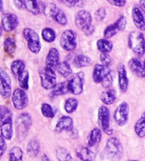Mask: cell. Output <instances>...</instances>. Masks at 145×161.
<instances>
[{"label": "cell", "mask_w": 145, "mask_h": 161, "mask_svg": "<svg viewBox=\"0 0 145 161\" xmlns=\"http://www.w3.org/2000/svg\"><path fill=\"white\" fill-rule=\"evenodd\" d=\"M0 129L1 136L5 140H12L13 134V114L12 111L4 105L0 108Z\"/></svg>", "instance_id": "1"}, {"label": "cell", "mask_w": 145, "mask_h": 161, "mask_svg": "<svg viewBox=\"0 0 145 161\" xmlns=\"http://www.w3.org/2000/svg\"><path fill=\"white\" fill-rule=\"evenodd\" d=\"M104 153L106 158L110 161H119L123 155V147L118 138L111 137L105 143Z\"/></svg>", "instance_id": "2"}, {"label": "cell", "mask_w": 145, "mask_h": 161, "mask_svg": "<svg viewBox=\"0 0 145 161\" xmlns=\"http://www.w3.org/2000/svg\"><path fill=\"white\" fill-rule=\"evenodd\" d=\"M33 124L31 115L27 112L21 113L15 121L16 136L19 140H24L26 137Z\"/></svg>", "instance_id": "3"}, {"label": "cell", "mask_w": 145, "mask_h": 161, "mask_svg": "<svg viewBox=\"0 0 145 161\" xmlns=\"http://www.w3.org/2000/svg\"><path fill=\"white\" fill-rule=\"evenodd\" d=\"M128 46L139 56H143L145 54V38L141 31L130 32L128 36Z\"/></svg>", "instance_id": "4"}, {"label": "cell", "mask_w": 145, "mask_h": 161, "mask_svg": "<svg viewBox=\"0 0 145 161\" xmlns=\"http://www.w3.org/2000/svg\"><path fill=\"white\" fill-rule=\"evenodd\" d=\"M43 14L47 17L52 19L62 26H66L67 24V17L65 13L54 3L46 4L43 9Z\"/></svg>", "instance_id": "5"}, {"label": "cell", "mask_w": 145, "mask_h": 161, "mask_svg": "<svg viewBox=\"0 0 145 161\" xmlns=\"http://www.w3.org/2000/svg\"><path fill=\"white\" fill-rule=\"evenodd\" d=\"M23 35L27 41L29 51L34 54H38L41 50V43L38 34L30 28H26L23 31Z\"/></svg>", "instance_id": "6"}, {"label": "cell", "mask_w": 145, "mask_h": 161, "mask_svg": "<svg viewBox=\"0 0 145 161\" xmlns=\"http://www.w3.org/2000/svg\"><path fill=\"white\" fill-rule=\"evenodd\" d=\"M41 86L46 90H52L57 83V75L55 70L45 67L39 70Z\"/></svg>", "instance_id": "7"}, {"label": "cell", "mask_w": 145, "mask_h": 161, "mask_svg": "<svg viewBox=\"0 0 145 161\" xmlns=\"http://www.w3.org/2000/svg\"><path fill=\"white\" fill-rule=\"evenodd\" d=\"M85 83V75L83 72H79L74 74L68 80V87L69 92L74 95H79L83 90Z\"/></svg>", "instance_id": "8"}, {"label": "cell", "mask_w": 145, "mask_h": 161, "mask_svg": "<svg viewBox=\"0 0 145 161\" xmlns=\"http://www.w3.org/2000/svg\"><path fill=\"white\" fill-rule=\"evenodd\" d=\"M60 46L67 51H72L77 46V36L74 31L65 30L60 36Z\"/></svg>", "instance_id": "9"}, {"label": "cell", "mask_w": 145, "mask_h": 161, "mask_svg": "<svg viewBox=\"0 0 145 161\" xmlns=\"http://www.w3.org/2000/svg\"><path fill=\"white\" fill-rule=\"evenodd\" d=\"M92 21H93V18L91 13L86 10H79L75 15V25L77 29L82 31L83 33L93 26Z\"/></svg>", "instance_id": "10"}, {"label": "cell", "mask_w": 145, "mask_h": 161, "mask_svg": "<svg viewBox=\"0 0 145 161\" xmlns=\"http://www.w3.org/2000/svg\"><path fill=\"white\" fill-rule=\"evenodd\" d=\"M98 121L99 126H101V129L105 134L107 135H111L113 134V130L110 126V110L107 107L101 106L99 107L98 112Z\"/></svg>", "instance_id": "11"}, {"label": "cell", "mask_w": 145, "mask_h": 161, "mask_svg": "<svg viewBox=\"0 0 145 161\" xmlns=\"http://www.w3.org/2000/svg\"><path fill=\"white\" fill-rule=\"evenodd\" d=\"M130 106L126 102H122L114 112L113 117L116 124L119 126H123L127 123L129 119Z\"/></svg>", "instance_id": "12"}, {"label": "cell", "mask_w": 145, "mask_h": 161, "mask_svg": "<svg viewBox=\"0 0 145 161\" xmlns=\"http://www.w3.org/2000/svg\"><path fill=\"white\" fill-rule=\"evenodd\" d=\"M127 26V19L125 16L122 15L117 19L115 22L109 25L105 28L104 32V36L106 39L113 37L118 33L125 30Z\"/></svg>", "instance_id": "13"}, {"label": "cell", "mask_w": 145, "mask_h": 161, "mask_svg": "<svg viewBox=\"0 0 145 161\" xmlns=\"http://www.w3.org/2000/svg\"><path fill=\"white\" fill-rule=\"evenodd\" d=\"M13 106L16 109L22 110L29 104V97L25 90L21 88L15 89L12 95Z\"/></svg>", "instance_id": "14"}, {"label": "cell", "mask_w": 145, "mask_h": 161, "mask_svg": "<svg viewBox=\"0 0 145 161\" xmlns=\"http://www.w3.org/2000/svg\"><path fill=\"white\" fill-rule=\"evenodd\" d=\"M0 94L5 99H9L12 93V81L10 77L3 68L0 69Z\"/></svg>", "instance_id": "15"}, {"label": "cell", "mask_w": 145, "mask_h": 161, "mask_svg": "<svg viewBox=\"0 0 145 161\" xmlns=\"http://www.w3.org/2000/svg\"><path fill=\"white\" fill-rule=\"evenodd\" d=\"M133 24L140 31H145V10L140 5L135 4L132 9Z\"/></svg>", "instance_id": "16"}, {"label": "cell", "mask_w": 145, "mask_h": 161, "mask_svg": "<svg viewBox=\"0 0 145 161\" xmlns=\"http://www.w3.org/2000/svg\"><path fill=\"white\" fill-rule=\"evenodd\" d=\"M19 25V18L15 14L4 13L2 15V29L6 32L14 31Z\"/></svg>", "instance_id": "17"}, {"label": "cell", "mask_w": 145, "mask_h": 161, "mask_svg": "<svg viewBox=\"0 0 145 161\" xmlns=\"http://www.w3.org/2000/svg\"><path fill=\"white\" fill-rule=\"evenodd\" d=\"M60 52L57 48L52 47L49 50L46 58V67L51 69L52 70H55L57 67L60 64Z\"/></svg>", "instance_id": "18"}, {"label": "cell", "mask_w": 145, "mask_h": 161, "mask_svg": "<svg viewBox=\"0 0 145 161\" xmlns=\"http://www.w3.org/2000/svg\"><path fill=\"white\" fill-rule=\"evenodd\" d=\"M74 130V121L70 116H63L58 119L56 126H55V132H72Z\"/></svg>", "instance_id": "19"}, {"label": "cell", "mask_w": 145, "mask_h": 161, "mask_svg": "<svg viewBox=\"0 0 145 161\" xmlns=\"http://www.w3.org/2000/svg\"><path fill=\"white\" fill-rule=\"evenodd\" d=\"M117 71H118V84L122 92H125L128 89L129 85V80L127 77V70L125 65L122 63H120L117 66Z\"/></svg>", "instance_id": "20"}, {"label": "cell", "mask_w": 145, "mask_h": 161, "mask_svg": "<svg viewBox=\"0 0 145 161\" xmlns=\"http://www.w3.org/2000/svg\"><path fill=\"white\" fill-rule=\"evenodd\" d=\"M110 74V68L102 64H96L93 70V80L95 83H101L108 75Z\"/></svg>", "instance_id": "21"}, {"label": "cell", "mask_w": 145, "mask_h": 161, "mask_svg": "<svg viewBox=\"0 0 145 161\" xmlns=\"http://www.w3.org/2000/svg\"><path fill=\"white\" fill-rule=\"evenodd\" d=\"M128 66L130 70L139 78L145 77V66L144 63L137 58H132L129 60Z\"/></svg>", "instance_id": "22"}, {"label": "cell", "mask_w": 145, "mask_h": 161, "mask_svg": "<svg viewBox=\"0 0 145 161\" xmlns=\"http://www.w3.org/2000/svg\"><path fill=\"white\" fill-rule=\"evenodd\" d=\"M25 9L29 11L33 15H38L43 12L46 4L42 3L39 1H32V0H24V1Z\"/></svg>", "instance_id": "23"}, {"label": "cell", "mask_w": 145, "mask_h": 161, "mask_svg": "<svg viewBox=\"0 0 145 161\" xmlns=\"http://www.w3.org/2000/svg\"><path fill=\"white\" fill-rule=\"evenodd\" d=\"M77 157L82 161H94L96 158V154L87 147L79 146L76 149Z\"/></svg>", "instance_id": "24"}, {"label": "cell", "mask_w": 145, "mask_h": 161, "mask_svg": "<svg viewBox=\"0 0 145 161\" xmlns=\"http://www.w3.org/2000/svg\"><path fill=\"white\" fill-rule=\"evenodd\" d=\"M69 92L68 87V81H64L57 83L55 87L52 89L50 93V96L52 98H55L57 97L65 95Z\"/></svg>", "instance_id": "25"}, {"label": "cell", "mask_w": 145, "mask_h": 161, "mask_svg": "<svg viewBox=\"0 0 145 161\" xmlns=\"http://www.w3.org/2000/svg\"><path fill=\"white\" fill-rule=\"evenodd\" d=\"M102 138V131L99 128H94L88 135V146L94 147L101 142Z\"/></svg>", "instance_id": "26"}, {"label": "cell", "mask_w": 145, "mask_h": 161, "mask_svg": "<svg viewBox=\"0 0 145 161\" xmlns=\"http://www.w3.org/2000/svg\"><path fill=\"white\" fill-rule=\"evenodd\" d=\"M73 65L77 68H82L90 66L92 64V59L88 55L81 54L78 55L74 58Z\"/></svg>", "instance_id": "27"}, {"label": "cell", "mask_w": 145, "mask_h": 161, "mask_svg": "<svg viewBox=\"0 0 145 161\" xmlns=\"http://www.w3.org/2000/svg\"><path fill=\"white\" fill-rule=\"evenodd\" d=\"M40 151V145L36 139L30 140L26 146V153L31 158L37 157Z\"/></svg>", "instance_id": "28"}, {"label": "cell", "mask_w": 145, "mask_h": 161, "mask_svg": "<svg viewBox=\"0 0 145 161\" xmlns=\"http://www.w3.org/2000/svg\"><path fill=\"white\" fill-rule=\"evenodd\" d=\"M97 48L101 53H107L108 54L110 52L112 51L113 48V44L112 41L106 39V38H101L98 40L96 43Z\"/></svg>", "instance_id": "29"}, {"label": "cell", "mask_w": 145, "mask_h": 161, "mask_svg": "<svg viewBox=\"0 0 145 161\" xmlns=\"http://www.w3.org/2000/svg\"><path fill=\"white\" fill-rule=\"evenodd\" d=\"M134 129L138 137H145V112L142 113L140 117L136 121Z\"/></svg>", "instance_id": "30"}, {"label": "cell", "mask_w": 145, "mask_h": 161, "mask_svg": "<svg viewBox=\"0 0 145 161\" xmlns=\"http://www.w3.org/2000/svg\"><path fill=\"white\" fill-rule=\"evenodd\" d=\"M101 99L103 103L105 105L113 104L116 100V93L113 90H107L101 93Z\"/></svg>", "instance_id": "31"}, {"label": "cell", "mask_w": 145, "mask_h": 161, "mask_svg": "<svg viewBox=\"0 0 145 161\" xmlns=\"http://www.w3.org/2000/svg\"><path fill=\"white\" fill-rule=\"evenodd\" d=\"M24 152L19 146H13L9 152V161H23Z\"/></svg>", "instance_id": "32"}, {"label": "cell", "mask_w": 145, "mask_h": 161, "mask_svg": "<svg viewBox=\"0 0 145 161\" xmlns=\"http://www.w3.org/2000/svg\"><path fill=\"white\" fill-rule=\"evenodd\" d=\"M41 36L43 39L46 41L47 43H52L56 39V32L54 29H52V28L46 27L42 30Z\"/></svg>", "instance_id": "33"}, {"label": "cell", "mask_w": 145, "mask_h": 161, "mask_svg": "<svg viewBox=\"0 0 145 161\" xmlns=\"http://www.w3.org/2000/svg\"><path fill=\"white\" fill-rule=\"evenodd\" d=\"M16 42L15 38L8 37L6 38L4 43V49L6 53L12 55L14 53L16 50Z\"/></svg>", "instance_id": "34"}, {"label": "cell", "mask_w": 145, "mask_h": 161, "mask_svg": "<svg viewBox=\"0 0 145 161\" xmlns=\"http://www.w3.org/2000/svg\"><path fill=\"white\" fill-rule=\"evenodd\" d=\"M56 70L64 77H70L71 75L72 74V69L71 66L66 61H63V62L60 63Z\"/></svg>", "instance_id": "35"}, {"label": "cell", "mask_w": 145, "mask_h": 161, "mask_svg": "<svg viewBox=\"0 0 145 161\" xmlns=\"http://www.w3.org/2000/svg\"><path fill=\"white\" fill-rule=\"evenodd\" d=\"M19 85L20 87L24 90H28L29 89V72L25 70L18 76Z\"/></svg>", "instance_id": "36"}, {"label": "cell", "mask_w": 145, "mask_h": 161, "mask_svg": "<svg viewBox=\"0 0 145 161\" xmlns=\"http://www.w3.org/2000/svg\"><path fill=\"white\" fill-rule=\"evenodd\" d=\"M56 157L59 161H74L70 153L63 147L57 148Z\"/></svg>", "instance_id": "37"}, {"label": "cell", "mask_w": 145, "mask_h": 161, "mask_svg": "<svg viewBox=\"0 0 145 161\" xmlns=\"http://www.w3.org/2000/svg\"><path fill=\"white\" fill-rule=\"evenodd\" d=\"M78 105H79V101L78 99L74 97H69L65 102V112L67 114H72L77 110Z\"/></svg>", "instance_id": "38"}, {"label": "cell", "mask_w": 145, "mask_h": 161, "mask_svg": "<svg viewBox=\"0 0 145 161\" xmlns=\"http://www.w3.org/2000/svg\"><path fill=\"white\" fill-rule=\"evenodd\" d=\"M25 68H26L25 63L21 60H13L11 64V70L14 75L19 76V74H21L22 72L26 70Z\"/></svg>", "instance_id": "39"}, {"label": "cell", "mask_w": 145, "mask_h": 161, "mask_svg": "<svg viewBox=\"0 0 145 161\" xmlns=\"http://www.w3.org/2000/svg\"><path fill=\"white\" fill-rule=\"evenodd\" d=\"M41 113L43 116L48 119H52L55 117V112L53 109V108L51 104L47 103H43L41 105L40 107Z\"/></svg>", "instance_id": "40"}, {"label": "cell", "mask_w": 145, "mask_h": 161, "mask_svg": "<svg viewBox=\"0 0 145 161\" xmlns=\"http://www.w3.org/2000/svg\"><path fill=\"white\" fill-rule=\"evenodd\" d=\"M61 3L65 4V6L69 7H78L82 8L84 7L86 5L85 1H82V0H78V1H65V0H62V1H60Z\"/></svg>", "instance_id": "41"}, {"label": "cell", "mask_w": 145, "mask_h": 161, "mask_svg": "<svg viewBox=\"0 0 145 161\" xmlns=\"http://www.w3.org/2000/svg\"><path fill=\"white\" fill-rule=\"evenodd\" d=\"M100 60L102 65L108 66V67H109L113 63L112 58L107 53H101L100 55Z\"/></svg>", "instance_id": "42"}, {"label": "cell", "mask_w": 145, "mask_h": 161, "mask_svg": "<svg viewBox=\"0 0 145 161\" xmlns=\"http://www.w3.org/2000/svg\"><path fill=\"white\" fill-rule=\"evenodd\" d=\"M106 16V11L104 8H100L95 12L94 17L95 19L98 21H102L104 20V19Z\"/></svg>", "instance_id": "43"}, {"label": "cell", "mask_w": 145, "mask_h": 161, "mask_svg": "<svg viewBox=\"0 0 145 161\" xmlns=\"http://www.w3.org/2000/svg\"><path fill=\"white\" fill-rule=\"evenodd\" d=\"M113 77L111 75V74H109L104 80H103L101 84L104 88H109L110 86L113 85Z\"/></svg>", "instance_id": "44"}, {"label": "cell", "mask_w": 145, "mask_h": 161, "mask_svg": "<svg viewBox=\"0 0 145 161\" xmlns=\"http://www.w3.org/2000/svg\"><path fill=\"white\" fill-rule=\"evenodd\" d=\"M110 4L113 5V6L118 7H123L126 4V1L125 0H108V1Z\"/></svg>", "instance_id": "45"}, {"label": "cell", "mask_w": 145, "mask_h": 161, "mask_svg": "<svg viewBox=\"0 0 145 161\" xmlns=\"http://www.w3.org/2000/svg\"><path fill=\"white\" fill-rule=\"evenodd\" d=\"M0 146H1V157L3 156L4 153L7 151V143L4 138L2 136L0 137Z\"/></svg>", "instance_id": "46"}, {"label": "cell", "mask_w": 145, "mask_h": 161, "mask_svg": "<svg viewBox=\"0 0 145 161\" xmlns=\"http://www.w3.org/2000/svg\"><path fill=\"white\" fill-rule=\"evenodd\" d=\"M14 3H15L16 7H17L19 9H25L24 4V1H19V0H18V1H14Z\"/></svg>", "instance_id": "47"}, {"label": "cell", "mask_w": 145, "mask_h": 161, "mask_svg": "<svg viewBox=\"0 0 145 161\" xmlns=\"http://www.w3.org/2000/svg\"><path fill=\"white\" fill-rule=\"evenodd\" d=\"M94 31H95V27L94 26H92L90 28V29H89L87 31H86L83 33V34H84L86 36H90L91 34H93V33L94 32Z\"/></svg>", "instance_id": "48"}, {"label": "cell", "mask_w": 145, "mask_h": 161, "mask_svg": "<svg viewBox=\"0 0 145 161\" xmlns=\"http://www.w3.org/2000/svg\"><path fill=\"white\" fill-rule=\"evenodd\" d=\"M40 161H51L49 157L47 156L46 154H43L41 157V160Z\"/></svg>", "instance_id": "49"}, {"label": "cell", "mask_w": 145, "mask_h": 161, "mask_svg": "<svg viewBox=\"0 0 145 161\" xmlns=\"http://www.w3.org/2000/svg\"><path fill=\"white\" fill-rule=\"evenodd\" d=\"M139 5H140V6L145 10V1L144 0H139Z\"/></svg>", "instance_id": "50"}, {"label": "cell", "mask_w": 145, "mask_h": 161, "mask_svg": "<svg viewBox=\"0 0 145 161\" xmlns=\"http://www.w3.org/2000/svg\"><path fill=\"white\" fill-rule=\"evenodd\" d=\"M3 5H4V4H3V1H1V2H0V6H1V12H3V11H4Z\"/></svg>", "instance_id": "51"}, {"label": "cell", "mask_w": 145, "mask_h": 161, "mask_svg": "<svg viewBox=\"0 0 145 161\" xmlns=\"http://www.w3.org/2000/svg\"><path fill=\"white\" fill-rule=\"evenodd\" d=\"M129 161H139L138 160H129Z\"/></svg>", "instance_id": "52"}, {"label": "cell", "mask_w": 145, "mask_h": 161, "mask_svg": "<svg viewBox=\"0 0 145 161\" xmlns=\"http://www.w3.org/2000/svg\"><path fill=\"white\" fill-rule=\"evenodd\" d=\"M144 66H145V60H144Z\"/></svg>", "instance_id": "53"}]
</instances>
